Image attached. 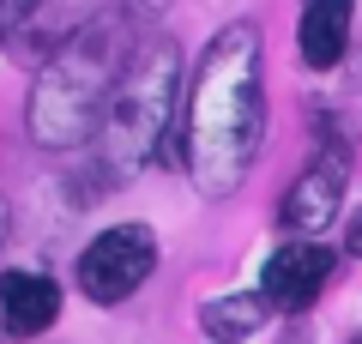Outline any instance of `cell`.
I'll list each match as a JSON object with an SVG mask.
<instances>
[{
    "label": "cell",
    "mask_w": 362,
    "mask_h": 344,
    "mask_svg": "<svg viewBox=\"0 0 362 344\" xmlns=\"http://www.w3.org/2000/svg\"><path fill=\"white\" fill-rule=\"evenodd\" d=\"M259 320H266V296H218V302L199 308V326L211 338H247Z\"/></svg>",
    "instance_id": "cell-9"
},
{
    "label": "cell",
    "mask_w": 362,
    "mask_h": 344,
    "mask_svg": "<svg viewBox=\"0 0 362 344\" xmlns=\"http://www.w3.org/2000/svg\"><path fill=\"white\" fill-rule=\"evenodd\" d=\"M151 6H163V0H151Z\"/></svg>",
    "instance_id": "cell-13"
},
{
    "label": "cell",
    "mask_w": 362,
    "mask_h": 344,
    "mask_svg": "<svg viewBox=\"0 0 362 344\" xmlns=\"http://www.w3.org/2000/svg\"><path fill=\"white\" fill-rule=\"evenodd\" d=\"M157 266V236L145 224H115L78 254V290L90 302H127Z\"/></svg>",
    "instance_id": "cell-4"
},
{
    "label": "cell",
    "mask_w": 362,
    "mask_h": 344,
    "mask_svg": "<svg viewBox=\"0 0 362 344\" xmlns=\"http://www.w3.org/2000/svg\"><path fill=\"white\" fill-rule=\"evenodd\" d=\"M344 248H350V254H362V212H356V224H350V236H344Z\"/></svg>",
    "instance_id": "cell-11"
},
{
    "label": "cell",
    "mask_w": 362,
    "mask_h": 344,
    "mask_svg": "<svg viewBox=\"0 0 362 344\" xmlns=\"http://www.w3.org/2000/svg\"><path fill=\"white\" fill-rule=\"evenodd\" d=\"M121 67H127V49H121L109 18H97L90 30L61 37L54 55H49V67L37 73V91H30V133L42 145L90 139L97 115L109 109V91H115Z\"/></svg>",
    "instance_id": "cell-2"
},
{
    "label": "cell",
    "mask_w": 362,
    "mask_h": 344,
    "mask_svg": "<svg viewBox=\"0 0 362 344\" xmlns=\"http://www.w3.org/2000/svg\"><path fill=\"white\" fill-rule=\"evenodd\" d=\"M344 181H350V157L344 151H320L296 181H290L284 205H278L284 229H296L302 242H314L320 229H332L338 205H344Z\"/></svg>",
    "instance_id": "cell-5"
},
{
    "label": "cell",
    "mask_w": 362,
    "mask_h": 344,
    "mask_svg": "<svg viewBox=\"0 0 362 344\" xmlns=\"http://www.w3.org/2000/svg\"><path fill=\"white\" fill-rule=\"evenodd\" d=\"M175 85H181V55L169 37H139V49H127L115 91L103 109V157L109 169H133L157 151V139L169 133L175 115Z\"/></svg>",
    "instance_id": "cell-3"
},
{
    "label": "cell",
    "mask_w": 362,
    "mask_h": 344,
    "mask_svg": "<svg viewBox=\"0 0 362 344\" xmlns=\"http://www.w3.org/2000/svg\"><path fill=\"white\" fill-rule=\"evenodd\" d=\"M6 224H13V212H6V193H0V242H6Z\"/></svg>",
    "instance_id": "cell-12"
},
{
    "label": "cell",
    "mask_w": 362,
    "mask_h": 344,
    "mask_svg": "<svg viewBox=\"0 0 362 344\" xmlns=\"http://www.w3.org/2000/svg\"><path fill=\"white\" fill-rule=\"evenodd\" d=\"M356 344H362V338H356Z\"/></svg>",
    "instance_id": "cell-14"
},
{
    "label": "cell",
    "mask_w": 362,
    "mask_h": 344,
    "mask_svg": "<svg viewBox=\"0 0 362 344\" xmlns=\"http://www.w3.org/2000/svg\"><path fill=\"white\" fill-rule=\"evenodd\" d=\"M326 278H332V254H326L320 242H284L278 254L266 260V284H259V296H266L272 308L296 314V308H308L314 296L326 290Z\"/></svg>",
    "instance_id": "cell-6"
},
{
    "label": "cell",
    "mask_w": 362,
    "mask_h": 344,
    "mask_svg": "<svg viewBox=\"0 0 362 344\" xmlns=\"http://www.w3.org/2000/svg\"><path fill=\"white\" fill-rule=\"evenodd\" d=\"M54 314H61L54 278H42V272H6L0 278V320H6V332L37 338L42 326H54Z\"/></svg>",
    "instance_id": "cell-7"
},
{
    "label": "cell",
    "mask_w": 362,
    "mask_h": 344,
    "mask_svg": "<svg viewBox=\"0 0 362 344\" xmlns=\"http://www.w3.org/2000/svg\"><path fill=\"white\" fill-rule=\"evenodd\" d=\"M37 13H42V0H0V42L18 37V30H25Z\"/></svg>",
    "instance_id": "cell-10"
},
{
    "label": "cell",
    "mask_w": 362,
    "mask_h": 344,
    "mask_svg": "<svg viewBox=\"0 0 362 344\" xmlns=\"http://www.w3.org/2000/svg\"><path fill=\"white\" fill-rule=\"evenodd\" d=\"M350 49V0H308L302 6V61L308 67H338Z\"/></svg>",
    "instance_id": "cell-8"
},
{
    "label": "cell",
    "mask_w": 362,
    "mask_h": 344,
    "mask_svg": "<svg viewBox=\"0 0 362 344\" xmlns=\"http://www.w3.org/2000/svg\"><path fill=\"white\" fill-rule=\"evenodd\" d=\"M266 139V85H259V30L223 25L206 42L194 79H187V109H181V169L194 176L206 200H223L247 181Z\"/></svg>",
    "instance_id": "cell-1"
}]
</instances>
